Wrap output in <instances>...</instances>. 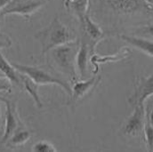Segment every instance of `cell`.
Wrapping results in <instances>:
<instances>
[{"label": "cell", "instance_id": "13", "mask_svg": "<svg viewBox=\"0 0 153 152\" xmlns=\"http://www.w3.org/2000/svg\"><path fill=\"white\" fill-rule=\"evenodd\" d=\"M83 24L85 30V32L87 36L93 40L94 44H97L100 40H102L104 37V33L100 28L99 25H97L94 21L88 16L85 15L83 20Z\"/></svg>", "mask_w": 153, "mask_h": 152}, {"label": "cell", "instance_id": "20", "mask_svg": "<svg viewBox=\"0 0 153 152\" xmlns=\"http://www.w3.org/2000/svg\"><path fill=\"white\" fill-rule=\"evenodd\" d=\"M12 44H13L12 39L9 36L0 33V49L9 48L12 46Z\"/></svg>", "mask_w": 153, "mask_h": 152}, {"label": "cell", "instance_id": "27", "mask_svg": "<svg viewBox=\"0 0 153 152\" xmlns=\"http://www.w3.org/2000/svg\"><path fill=\"white\" fill-rule=\"evenodd\" d=\"M73 1H76V0H64V3H67V2H73Z\"/></svg>", "mask_w": 153, "mask_h": 152}, {"label": "cell", "instance_id": "22", "mask_svg": "<svg viewBox=\"0 0 153 152\" xmlns=\"http://www.w3.org/2000/svg\"><path fill=\"white\" fill-rule=\"evenodd\" d=\"M142 32H143L145 35H148L153 38V24H150L148 26H144L142 28Z\"/></svg>", "mask_w": 153, "mask_h": 152}, {"label": "cell", "instance_id": "23", "mask_svg": "<svg viewBox=\"0 0 153 152\" xmlns=\"http://www.w3.org/2000/svg\"><path fill=\"white\" fill-rule=\"evenodd\" d=\"M147 122L153 127V108L150 110V112H149L148 118H147Z\"/></svg>", "mask_w": 153, "mask_h": 152}, {"label": "cell", "instance_id": "11", "mask_svg": "<svg viewBox=\"0 0 153 152\" xmlns=\"http://www.w3.org/2000/svg\"><path fill=\"white\" fill-rule=\"evenodd\" d=\"M0 72L3 73L12 84L22 86V81L20 77V72L10 63L0 52Z\"/></svg>", "mask_w": 153, "mask_h": 152}, {"label": "cell", "instance_id": "26", "mask_svg": "<svg viewBox=\"0 0 153 152\" xmlns=\"http://www.w3.org/2000/svg\"><path fill=\"white\" fill-rule=\"evenodd\" d=\"M4 77H5V76H4L3 73H1V72H0V78H4Z\"/></svg>", "mask_w": 153, "mask_h": 152}, {"label": "cell", "instance_id": "4", "mask_svg": "<svg viewBox=\"0 0 153 152\" xmlns=\"http://www.w3.org/2000/svg\"><path fill=\"white\" fill-rule=\"evenodd\" d=\"M45 4V0H12L0 12V17L18 14L25 18H30Z\"/></svg>", "mask_w": 153, "mask_h": 152}, {"label": "cell", "instance_id": "8", "mask_svg": "<svg viewBox=\"0 0 153 152\" xmlns=\"http://www.w3.org/2000/svg\"><path fill=\"white\" fill-rule=\"evenodd\" d=\"M101 76H93L88 80L76 81L71 88V102H77L87 96L100 83Z\"/></svg>", "mask_w": 153, "mask_h": 152}, {"label": "cell", "instance_id": "28", "mask_svg": "<svg viewBox=\"0 0 153 152\" xmlns=\"http://www.w3.org/2000/svg\"><path fill=\"white\" fill-rule=\"evenodd\" d=\"M0 119H1V110H0Z\"/></svg>", "mask_w": 153, "mask_h": 152}, {"label": "cell", "instance_id": "5", "mask_svg": "<svg viewBox=\"0 0 153 152\" xmlns=\"http://www.w3.org/2000/svg\"><path fill=\"white\" fill-rule=\"evenodd\" d=\"M0 101L5 104V108H6L5 109V126H4V131L0 141L1 144H4L17 129L24 125L21 122L20 117L18 116L15 102L5 97H0Z\"/></svg>", "mask_w": 153, "mask_h": 152}, {"label": "cell", "instance_id": "21", "mask_svg": "<svg viewBox=\"0 0 153 152\" xmlns=\"http://www.w3.org/2000/svg\"><path fill=\"white\" fill-rule=\"evenodd\" d=\"M11 88H12V83L10 82L9 79H7L6 77L0 78V93L2 92L9 93L11 92Z\"/></svg>", "mask_w": 153, "mask_h": 152}, {"label": "cell", "instance_id": "25", "mask_svg": "<svg viewBox=\"0 0 153 152\" xmlns=\"http://www.w3.org/2000/svg\"><path fill=\"white\" fill-rule=\"evenodd\" d=\"M148 4H150L151 5H152L153 6V0H145Z\"/></svg>", "mask_w": 153, "mask_h": 152}, {"label": "cell", "instance_id": "6", "mask_svg": "<svg viewBox=\"0 0 153 152\" xmlns=\"http://www.w3.org/2000/svg\"><path fill=\"white\" fill-rule=\"evenodd\" d=\"M145 110L144 106H134L132 115L126 119V122L122 128V133L127 137L139 135L143 132L145 124Z\"/></svg>", "mask_w": 153, "mask_h": 152}, {"label": "cell", "instance_id": "19", "mask_svg": "<svg viewBox=\"0 0 153 152\" xmlns=\"http://www.w3.org/2000/svg\"><path fill=\"white\" fill-rule=\"evenodd\" d=\"M33 151L41 152H54L57 151L56 148L47 141H38L32 147Z\"/></svg>", "mask_w": 153, "mask_h": 152}, {"label": "cell", "instance_id": "7", "mask_svg": "<svg viewBox=\"0 0 153 152\" xmlns=\"http://www.w3.org/2000/svg\"><path fill=\"white\" fill-rule=\"evenodd\" d=\"M153 95V73L147 77H142L128 98L129 103L134 106H144V102Z\"/></svg>", "mask_w": 153, "mask_h": 152}, {"label": "cell", "instance_id": "1", "mask_svg": "<svg viewBox=\"0 0 153 152\" xmlns=\"http://www.w3.org/2000/svg\"><path fill=\"white\" fill-rule=\"evenodd\" d=\"M35 38L41 44L42 55L60 45L76 40L74 32L71 30L59 17H55L46 28L38 31L35 35Z\"/></svg>", "mask_w": 153, "mask_h": 152}, {"label": "cell", "instance_id": "9", "mask_svg": "<svg viewBox=\"0 0 153 152\" xmlns=\"http://www.w3.org/2000/svg\"><path fill=\"white\" fill-rule=\"evenodd\" d=\"M115 12L123 14H129L147 7L143 0H104Z\"/></svg>", "mask_w": 153, "mask_h": 152}, {"label": "cell", "instance_id": "17", "mask_svg": "<svg viewBox=\"0 0 153 152\" xmlns=\"http://www.w3.org/2000/svg\"><path fill=\"white\" fill-rule=\"evenodd\" d=\"M64 5L68 10L72 11L82 22L84 17L87 15V12L90 5V0H76L73 2H67L64 3Z\"/></svg>", "mask_w": 153, "mask_h": 152}, {"label": "cell", "instance_id": "18", "mask_svg": "<svg viewBox=\"0 0 153 152\" xmlns=\"http://www.w3.org/2000/svg\"><path fill=\"white\" fill-rule=\"evenodd\" d=\"M143 133H144V140L146 143L147 150L150 151H153V127L146 122L143 127Z\"/></svg>", "mask_w": 153, "mask_h": 152}, {"label": "cell", "instance_id": "16", "mask_svg": "<svg viewBox=\"0 0 153 152\" xmlns=\"http://www.w3.org/2000/svg\"><path fill=\"white\" fill-rule=\"evenodd\" d=\"M88 45L86 43H82L78 48L76 56V68L81 77L85 75L88 63Z\"/></svg>", "mask_w": 153, "mask_h": 152}, {"label": "cell", "instance_id": "10", "mask_svg": "<svg viewBox=\"0 0 153 152\" xmlns=\"http://www.w3.org/2000/svg\"><path fill=\"white\" fill-rule=\"evenodd\" d=\"M120 38L126 44L132 45L137 50L143 52V53L153 57V41L143 38H137L127 35H121Z\"/></svg>", "mask_w": 153, "mask_h": 152}, {"label": "cell", "instance_id": "15", "mask_svg": "<svg viewBox=\"0 0 153 152\" xmlns=\"http://www.w3.org/2000/svg\"><path fill=\"white\" fill-rule=\"evenodd\" d=\"M129 50L127 48H123L121 49L118 53H117L114 55H108V56H98V55H94L91 58V63L95 67V71L94 73H97L98 71V66L102 63H108V62H117L119 60L125 59L126 57L128 56L129 54Z\"/></svg>", "mask_w": 153, "mask_h": 152}, {"label": "cell", "instance_id": "3", "mask_svg": "<svg viewBox=\"0 0 153 152\" xmlns=\"http://www.w3.org/2000/svg\"><path fill=\"white\" fill-rule=\"evenodd\" d=\"M12 64L20 73H22L24 75L30 76L38 85H56L62 87L70 96L71 95V85L65 80L53 76L46 70L38 67V66L22 65V64H18V63H12Z\"/></svg>", "mask_w": 153, "mask_h": 152}, {"label": "cell", "instance_id": "24", "mask_svg": "<svg viewBox=\"0 0 153 152\" xmlns=\"http://www.w3.org/2000/svg\"><path fill=\"white\" fill-rule=\"evenodd\" d=\"M12 0H0V12L11 2Z\"/></svg>", "mask_w": 153, "mask_h": 152}, {"label": "cell", "instance_id": "14", "mask_svg": "<svg viewBox=\"0 0 153 152\" xmlns=\"http://www.w3.org/2000/svg\"><path fill=\"white\" fill-rule=\"evenodd\" d=\"M30 137H31L30 132L25 129L24 126H22L13 133V134L9 138V140L6 142L5 144L9 148L20 147V146L24 145L26 142H28Z\"/></svg>", "mask_w": 153, "mask_h": 152}, {"label": "cell", "instance_id": "12", "mask_svg": "<svg viewBox=\"0 0 153 152\" xmlns=\"http://www.w3.org/2000/svg\"><path fill=\"white\" fill-rule=\"evenodd\" d=\"M20 77H21V81H22V86L32 97L33 101L35 102V104L37 105L38 109H41L43 107V104L41 102V98L38 94L39 85L38 84H36L30 76H28L27 75L20 73Z\"/></svg>", "mask_w": 153, "mask_h": 152}, {"label": "cell", "instance_id": "2", "mask_svg": "<svg viewBox=\"0 0 153 152\" xmlns=\"http://www.w3.org/2000/svg\"><path fill=\"white\" fill-rule=\"evenodd\" d=\"M76 41L60 45L51 50V57L55 65L71 78L76 77V56L79 46Z\"/></svg>", "mask_w": 153, "mask_h": 152}]
</instances>
